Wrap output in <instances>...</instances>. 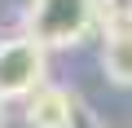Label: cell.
<instances>
[{
	"mask_svg": "<svg viewBox=\"0 0 132 128\" xmlns=\"http://www.w3.org/2000/svg\"><path fill=\"white\" fill-rule=\"evenodd\" d=\"M101 71H106V80H110V84L132 88V31L106 35V49H101Z\"/></svg>",
	"mask_w": 132,
	"mask_h": 128,
	"instance_id": "obj_4",
	"label": "cell"
},
{
	"mask_svg": "<svg viewBox=\"0 0 132 128\" xmlns=\"http://www.w3.org/2000/svg\"><path fill=\"white\" fill-rule=\"evenodd\" d=\"M75 110H79L75 93H66L57 84H44L27 97L22 119H27V128H75Z\"/></svg>",
	"mask_w": 132,
	"mask_h": 128,
	"instance_id": "obj_3",
	"label": "cell"
},
{
	"mask_svg": "<svg viewBox=\"0 0 132 128\" xmlns=\"http://www.w3.org/2000/svg\"><path fill=\"white\" fill-rule=\"evenodd\" d=\"M101 31L106 35L132 31V0H101Z\"/></svg>",
	"mask_w": 132,
	"mask_h": 128,
	"instance_id": "obj_5",
	"label": "cell"
},
{
	"mask_svg": "<svg viewBox=\"0 0 132 128\" xmlns=\"http://www.w3.org/2000/svg\"><path fill=\"white\" fill-rule=\"evenodd\" d=\"M48 75V49H40L31 35H13L0 40V102L5 97H31L35 88H44Z\"/></svg>",
	"mask_w": 132,
	"mask_h": 128,
	"instance_id": "obj_2",
	"label": "cell"
},
{
	"mask_svg": "<svg viewBox=\"0 0 132 128\" xmlns=\"http://www.w3.org/2000/svg\"><path fill=\"white\" fill-rule=\"evenodd\" d=\"M101 31V0H31L27 35L40 49H75Z\"/></svg>",
	"mask_w": 132,
	"mask_h": 128,
	"instance_id": "obj_1",
	"label": "cell"
},
{
	"mask_svg": "<svg viewBox=\"0 0 132 128\" xmlns=\"http://www.w3.org/2000/svg\"><path fill=\"white\" fill-rule=\"evenodd\" d=\"M0 124H5V102H0Z\"/></svg>",
	"mask_w": 132,
	"mask_h": 128,
	"instance_id": "obj_6",
	"label": "cell"
}]
</instances>
